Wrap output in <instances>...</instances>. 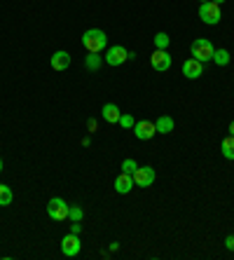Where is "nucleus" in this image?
<instances>
[{"label": "nucleus", "instance_id": "obj_1", "mask_svg": "<svg viewBox=\"0 0 234 260\" xmlns=\"http://www.w3.org/2000/svg\"><path fill=\"white\" fill-rule=\"evenodd\" d=\"M82 47L87 49V52H96V54H101L103 49L108 47V36H106L101 28H89V30H84V36H82Z\"/></svg>", "mask_w": 234, "mask_h": 260}, {"label": "nucleus", "instance_id": "obj_2", "mask_svg": "<svg viewBox=\"0 0 234 260\" xmlns=\"http://www.w3.org/2000/svg\"><path fill=\"white\" fill-rule=\"evenodd\" d=\"M199 19H202L204 24H209V26L220 24V19H222L220 5H218V3H213V0H209V3H202V5H199Z\"/></svg>", "mask_w": 234, "mask_h": 260}, {"label": "nucleus", "instance_id": "obj_3", "mask_svg": "<svg viewBox=\"0 0 234 260\" xmlns=\"http://www.w3.org/2000/svg\"><path fill=\"white\" fill-rule=\"evenodd\" d=\"M213 52H216V47L211 45V40H206V38H197V40H192V59L206 63V61L213 59Z\"/></svg>", "mask_w": 234, "mask_h": 260}, {"label": "nucleus", "instance_id": "obj_4", "mask_svg": "<svg viewBox=\"0 0 234 260\" xmlns=\"http://www.w3.org/2000/svg\"><path fill=\"white\" fill-rule=\"evenodd\" d=\"M103 61L108 63V66H122L124 61H129V49H124L122 45H113V47L106 49V56H103Z\"/></svg>", "mask_w": 234, "mask_h": 260}, {"label": "nucleus", "instance_id": "obj_5", "mask_svg": "<svg viewBox=\"0 0 234 260\" xmlns=\"http://www.w3.org/2000/svg\"><path fill=\"white\" fill-rule=\"evenodd\" d=\"M68 209H71V204H66V202L61 200V197H54V200L47 202V213L52 220H66L68 218Z\"/></svg>", "mask_w": 234, "mask_h": 260}, {"label": "nucleus", "instance_id": "obj_6", "mask_svg": "<svg viewBox=\"0 0 234 260\" xmlns=\"http://www.w3.org/2000/svg\"><path fill=\"white\" fill-rule=\"evenodd\" d=\"M80 248H82V244H80V235L68 232V235L61 239V253L66 255V258H75V255L80 253Z\"/></svg>", "mask_w": 234, "mask_h": 260}, {"label": "nucleus", "instance_id": "obj_7", "mask_svg": "<svg viewBox=\"0 0 234 260\" xmlns=\"http://www.w3.org/2000/svg\"><path fill=\"white\" fill-rule=\"evenodd\" d=\"M131 132L136 134L138 141H150V139H155L157 129H155V122H150V120H138L136 124H133Z\"/></svg>", "mask_w": 234, "mask_h": 260}, {"label": "nucleus", "instance_id": "obj_8", "mask_svg": "<svg viewBox=\"0 0 234 260\" xmlns=\"http://www.w3.org/2000/svg\"><path fill=\"white\" fill-rule=\"evenodd\" d=\"M150 66L159 73H166L171 68V54H169L166 49H155L150 56Z\"/></svg>", "mask_w": 234, "mask_h": 260}, {"label": "nucleus", "instance_id": "obj_9", "mask_svg": "<svg viewBox=\"0 0 234 260\" xmlns=\"http://www.w3.org/2000/svg\"><path fill=\"white\" fill-rule=\"evenodd\" d=\"M133 183H136L138 188H150L152 183H155V169L152 167H138L133 171Z\"/></svg>", "mask_w": 234, "mask_h": 260}, {"label": "nucleus", "instance_id": "obj_10", "mask_svg": "<svg viewBox=\"0 0 234 260\" xmlns=\"http://www.w3.org/2000/svg\"><path fill=\"white\" fill-rule=\"evenodd\" d=\"M183 75H185L187 80H199L204 75V63L197 59H187L185 63H183Z\"/></svg>", "mask_w": 234, "mask_h": 260}, {"label": "nucleus", "instance_id": "obj_11", "mask_svg": "<svg viewBox=\"0 0 234 260\" xmlns=\"http://www.w3.org/2000/svg\"><path fill=\"white\" fill-rule=\"evenodd\" d=\"M133 185H136V183H133L131 174H124V171H122V174H117V178H115V190L120 194H129Z\"/></svg>", "mask_w": 234, "mask_h": 260}, {"label": "nucleus", "instance_id": "obj_12", "mask_svg": "<svg viewBox=\"0 0 234 260\" xmlns=\"http://www.w3.org/2000/svg\"><path fill=\"white\" fill-rule=\"evenodd\" d=\"M101 117L108 122V124H117L120 117H122V113H120V108H117L115 103H106V106L101 108Z\"/></svg>", "mask_w": 234, "mask_h": 260}, {"label": "nucleus", "instance_id": "obj_13", "mask_svg": "<svg viewBox=\"0 0 234 260\" xmlns=\"http://www.w3.org/2000/svg\"><path fill=\"white\" fill-rule=\"evenodd\" d=\"M68 66H71V54H68V52L59 49V52L52 54V68H54V71H66Z\"/></svg>", "mask_w": 234, "mask_h": 260}, {"label": "nucleus", "instance_id": "obj_14", "mask_svg": "<svg viewBox=\"0 0 234 260\" xmlns=\"http://www.w3.org/2000/svg\"><path fill=\"white\" fill-rule=\"evenodd\" d=\"M155 129H157V134H171L174 132V117L159 115L155 120Z\"/></svg>", "mask_w": 234, "mask_h": 260}, {"label": "nucleus", "instance_id": "obj_15", "mask_svg": "<svg viewBox=\"0 0 234 260\" xmlns=\"http://www.w3.org/2000/svg\"><path fill=\"white\" fill-rule=\"evenodd\" d=\"M103 63V56L96 54V52H87V59H84V66H87V71H98Z\"/></svg>", "mask_w": 234, "mask_h": 260}, {"label": "nucleus", "instance_id": "obj_16", "mask_svg": "<svg viewBox=\"0 0 234 260\" xmlns=\"http://www.w3.org/2000/svg\"><path fill=\"white\" fill-rule=\"evenodd\" d=\"M220 152H222V157H225V159H234V136H232V134H229L227 139H222Z\"/></svg>", "mask_w": 234, "mask_h": 260}, {"label": "nucleus", "instance_id": "obj_17", "mask_svg": "<svg viewBox=\"0 0 234 260\" xmlns=\"http://www.w3.org/2000/svg\"><path fill=\"white\" fill-rule=\"evenodd\" d=\"M14 200L12 194V188L10 185H5V183H0V206H10Z\"/></svg>", "mask_w": 234, "mask_h": 260}, {"label": "nucleus", "instance_id": "obj_18", "mask_svg": "<svg viewBox=\"0 0 234 260\" xmlns=\"http://www.w3.org/2000/svg\"><path fill=\"white\" fill-rule=\"evenodd\" d=\"M211 61H213L216 66H227V63H229V52H227V49H216Z\"/></svg>", "mask_w": 234, "mask_h": 260}, {"label": "nucleus", "instance_id": "obj_19", "mask_svg": "<svg viewBox=\"0 0 234 260\" xmlns=\"http://www.w3.org/2000/svg\"><path fill=\"white\" fill-rule=\"evenodd\" d=\"M169 43H171V38L166 33H157L155 36V49H166Z\"/></svg>", "mask_w": 234, "mask_h": 260}, {"label": "nucleus", "instance_id": "obj_20", "mask_svg": "<svg viewBox=\"0 0 234 260\" xmlns=\"http://www.w3.org/2000/svg\"><path fill=\"white\" fill-rule=\"evenodd\" d=\"M84 211H82V206L80 204H71V209H68V218L71 220H82Z\"/></svg>", "mask_w": 234, "mask_h": 260}, {"label": "nucleus", "instance_id": "obj_21", "mask_svg": "<svg viewBox=\"0 0 234 260\" xmlns=\"http://www.w3.org/2000/svg\"><path fill=\"white\" fill-rule=\"evenodd\" d=\"M138 169V164H136V159H124V162H122V171H124V174H131L133 176V171Z\"/></svg>", "mask_w": 234, "mask_h": 260}, {"label": "nucleus", "instance_id": "obj_22", "mask_svg": "<svg viewBox=\"0 0 234 260\" xmlns=\"http://www.w3.org/2000/svg\"><path fill=\"white\" fill-rule=\"evenodd\" d=\"M117 124H120V127H124V129H133V124H136V122H133L131 115H122Z\"/></svg>", "mask_w": 234, "mask_h": 260}, {"label": "nucleus", "instance_id": "obj_23", "mask_svg": "<svg viewBox=\"0 0 234 260\" xmlns=\"http://www.w3.org/2000/svg\"><path fill=\"white\" fill-rule=\"evenodd\" d=\"M71 232H73V235H80V232H82V225H80V220H73Z\"/></svg>", "mask_w": 234, "mask_h": 260}, {"label": "nucleus", "instance_id": "obj_24", "mask_svg": "<svg viewBox=\"0 0 234 260\" xmlns=\"http://www.w3.org/2000/svg\"><path fill=\"white\" fill-rule=\"evenodd\" d=\"M225 246H227L229 251H234V235H229L227 239H225Z\"/></svg>", "mask_w": 234, "mask_h": 260}, {"label": "nucleus", "instance_id": "obj_25", "mask_svg": "<svg viewBox=\"0 0 234 260\" xmlns=\"http://www.w3.org/2000/svg\"><path fill=\"white\" fill-rule=\"evenodd\" d=\"M87 127H89V132H94V129H96V120H89L87 122Z\"/></svg>", "mask_w": 234, "mask_h": 260}, {"label": "nucleus", "instance_id": "obj_26", "mask_svg": "<svg viewBox=\"0 0 234 260\" xmlns=\"http://www.w3.org/2000/svg\"><path fill=\"white\" fill-rule=\"evenodd\" d=\"M229 134H232V136H234V120L229 122Z\"/></svg>", "mask_w": 234, "mask_h": 260}, {"label": "nucleus", "instance_id": "obj_27", "mask_svg": "<svg viewBox=\"0 0 234 260\" xmlns=\"http://www.w3.org/2000/svg\"><path fill=\"white\" fill-rule=\"evenodd\" d=\"M213 3H218V5H222V3H225V0H213Z\"/></svg>", "mask_w": 234, "mask_h": 260}, {"label": "nucleus", "instance_id": "obj_28", "mask_svg": "<svg viewBox=\"0 0 234 260\" xmlns=\"http://www.w3.org/2000/svg\"><path fill=\"white\" fill-rule=\"evenodd\" d=\"M0 171H3V159H0Z\"/></svg>", "mask_w": 234, "mask_h": 260}, {"label": "nucleus", "instance_id": "obj_29", "mask_svg": "<svg viewBox=\"0 0 234 260\" xmlns=\"http://www.w3.org/2000/svg\"><path fill=\"white\" fill-rule=\"evenodd\" d=\"M202 3H209V0H202Z\"/></svg>", "mask_w": 234, "mask_h": 260}]
</instances>
